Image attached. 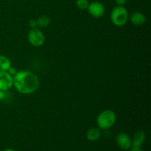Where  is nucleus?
I'll return each mask as SVG.
<instances>
[{
	"mask_svg": "<svg viewBox=\"0 0 151 151\" xmlns=\"http://www.w3.org/2000/svg\"><path fill=\"white\" fill-rule=\"evenodd\" d=\"M39 85V78L29 71H19L13 76V86L22 94H32L38 89Z\"/></svg>",
	"mask_w": 151,
	"mask_h": 151,
	"instance_id": "obj_1",
	"label": "nucleus"
},
{
	"mask_svg": "<svg viewBox=\"0 0 151 151\" xmlns=\"http://www.w3.org/2000/svg\"><path fill=\"white\" fill-rule=\"evenodd\" d=\"M116 120V115L112 110H104L97 117V125L100 129L108 130L111 128Z\"/></svg>",
	"mask_w": 151,
	"mask_h": 151,
	"instance_id": "obj_2",
	"label": "nucleus"
},
{
	"mask_svg": "<svg viewBox=\"0 0 151 151\" xmlns=\"http://www.w3.org/2000/svg\"><path fill=\"white\" fill-rule=\"evenodd\" d=\"M111 21L116 27H122L128 22V13L125 7L117 5L113 8L111 13Z\"/></svg>",
	"mask_w": 151,
	"mask_h": 151,
	"instance_id": "obj_3",
	"label": "nucleus"
},
{
	"mask_svg": "<svg viewBox=\"0 0 151 151\" xmlns=\"http://www.w3.org/2000/svg\"><path fill=\"white\" fill-rule=\"evenodd\" d=\"M27 40L29 44L35 47H39L45 42V36L41 30L37 28L30 29L27 34Z\"/></svg>",
	"mask_w": 151,
	"mask_h": 151,
	"instance_id": "obj_4",
	"label": "nucleus"
},
{
	"mask_svg": "<svg viewBox=\"0 0 151 151\" xmlns=\"http://www.w3.org/2000/svg\"><path fill=\"white\" fill-rule=\"evenodd\" d=\"M87 10H88L90 16L93 18H95V19L101 18L106 12L104 4L98 1H94L89 3Z\"/></svg>",
	"mask_w": 151,
	"mask_h": 151,
	"instance_id": "obj_5",
	"label": "nucleus"
},
{
	"mask_svg": "<svg viewBox=\"0 0 151 151\" xmlns=\"http://www.w3.org/2000/svg\"><path fill=\"white\" fill-rule=\"evenodd\" d=\"M13 86V76L7 71H0V90L7 91Z\"/></svg>",
	"mask_w": 151,
	"mask_h": 151,
	"instance_id": "obj_6",
	"label": "nucleus"
},
{
	"mask_svg": "<svg viewBox=\"0 0 151 151\" xmlns=\"http://www.w3.org/2000/svg\"><path fill=\"white\" fill-rule=\"evenodd\" d=\"M116 142L121 149L128 150L132 147V139L125 133H119L116 137Z\"/></svg>",
	"mask_w": 151,
	"mask_h": 151,
	"instance_id": "obj_7",
	"label": "nucleus"
},
{
	"mask_svg": "<svg viewBox=\"0 0 151 151\" xmlns=\"http://www.w3.org/2000/svg\"><path fill=\"white\" fill-rule=\"evenodd\" d=\"M131 139H132V147L141 148L142 145L145 140V133L143 131H137Z\"/></svg>",
	"mask_w": 151,
	"mask_h": 151,
	"instance_id": "obj_8",
	"label": "nucleus"
},
{
	"mask_svg": "<svg viewBox=\"0 0 151 151\" xmlns=\"http://www.w3.org/2000/svg\"><path fill=\"white\" fill-rule=\"evenodd\" d=\"M131 22L135 26H142L146 22V17L141 12H134L130 16Z\"/></svg>",
	"mask_w": 151,
	"mask_h": 151,
	"instance_id": "obj_9",
	"label": "nucleus"
},
{
	"mask_svg": "<svg viewBox=\"0 0 151 151\" xmlns=\"http://www.w3.org/2000/svg\"><path fill=\"white\" fill-rule=\"evenodd\" d=\"M86 138L88 141L95 142L97 141L101 137V132L100 128H91L86 132Z\"/></svg>",
	"mask_w": 151,
	"mask_h": 151,
	"instance_id": "obj_10",
	"label": "nucleus"
},
{
	"mask_svg": "<svg viewBox=\"0 0 151 151\" xmlns=\"http://www.w3.org/2000/svg\"><path fill=\"white\" fill-rule=\"evenodd\" d=\"M11 66V61L7 57L0 55V71H7Z\"/></svg>",
	"mask_w": 151,
	"mask_h": 151,
	"instance_id": "obj_11",
	"label": "nucleus"
},
{
	"mask_svg": "<svg viewBox=\"0 0 151 151\" xmlns=\"http://www.w3.org/2000/svg\"><path fill=\"white\" fill-rule=\"evenodd\" d=\"M36 22L37 25L39 27H47L50 25L51 20H50V18L48 16L44 15V16H39L36 19Z\"/></svg>",
	"mask_w": 151,
	"mask_h": 151,
	"instance_id": "obj_12",
	"label": "nucleus"
},
{
	"mask_svg": "<svg viewBox=\"0 0 151 151\" xmlns=\"http://www.w3.org/2000/svg\"><path fill=\"white\" fill-rule=\"evenodd\" d=\"M89 4L88 0H76V5L81 10H87Z\"/></svg>",
	"mask_w": 151,
	"mask_h": 151,
	"instance_id": "obj_13",
	"label": "nucleus"
},
{
	"mask_svg": "<svg viewBox=\"0 0 151 151\" xmlns=\"http://www.w3.org/2000/svg\"><path fill=\"white\" fill-rule=\"evenodd\" d=\"M29 26L31 29H34V28H36L38 27L37 25V22H36V19H30L29 22Z\"/></svg>",
	"mask_w": 151,
	"mask_h": 151,
	"instance_id": "obj_14",
	"label": "nucleus"
},
{
	"mask_svg": "<svg viewBox=\"0 0 151 151\" xmlns=\"http://www.w3.org/2000/svg\"><path fill=\"white\" fill-rule=\"evenodd\" d=\"M7 72H8V73L10 74V75L13 76V75H16V73L17 72V71H16V69H15L14 67H13V66H11L10 68H9V69L7 70Z\"/></svg>",
	"mask_w": 151,
	"mask_h": 151,
	"instance_id": "obj_15",
	"label": "nucleus"
},
{
	"mask_svg": "<svg viewBox=\"0 0 151 151\" xmlns=\"http://www.w3.org/2000/svg\"><path fill=\"white\" fill-rule=\"evenodd\" d=\"M115 2L117 4V5H121V6H123L124 4L126 3L127 0H114Z\"/></svg>",
	"mask_w": 151,
	"mask_h": 151,
	"instance_id": "obj_16",
	"label": "nucleus"
},
{
	"mask_svg": "<svg viewBox=\"0 0 151 151\" xmlns=\"http://www.w3.org/2000/svg\"><path fill=\"white\" fill-rule=\"evenodd\" d=\"M4 98V91L0 90V101Z\"/></svg>",
	"mask_w": 151,
	"mask_h": 151,
	"instance_id": "obj_17",
	"label": "nucleus"
},
{
	"mask_svg": "<svg viewBox=\"0 0 151 151\" xmlns=\"http://www.w3.org/2000/svg\"><path fill=\"white\" fill-rule=\"evenodd\" d=\"M130 151H143L141 148H134V147H131Z\"/></svg>",
	"mask_w": 151,
	"mask_h": 151,
	"instance_id": "obj_18",
	"label": "nucleus"
},
{
	"mask_svg": "<svg viewBox=\"0 0 151 151\" xmlns=\"http://www.w3.org/2000/svg\"><path fill=\"white\" fill-rule=\"evenodd\" d=\"M3 151H17V150H16L15 149H13V148H7Z\"/></svg>",
	"mask_w": 151,
	"mask_h": 151,
	"instance_id": "obj_19",
	"label": "nucleus"
}]
</instances>
